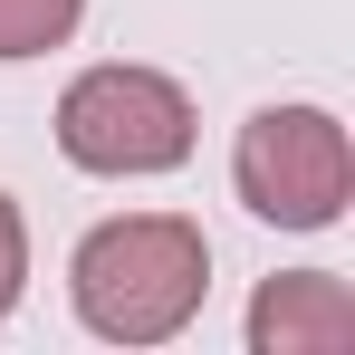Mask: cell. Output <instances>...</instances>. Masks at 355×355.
I'll use <instances>...</instances> for the list:
<instances>
[{"mask_svg":"<svg viewBox=\"0 0 355 355\" xmlns=\"http://www.w3.org/2000/svg\"><path fill=\"white\" fill-rule=\"evenodd\" d=\"M240 202L279 231H336L355 202V144L327 106H259L231 154Z\"/></svg>","mask_w":355,"mask_h":355,"instance_id":"obj_2","label":"cell"},{"mask_svg":"<svg viewBox=\"0 0 355 355\" xmlns=\"http://www.w3.org/2000/svg\"><path fill=\"white\" fill-rule=\"evenodd\" d=\"M250 346L259 355H346L355 346V288L327 269H288L250 297Z\"/></svg>","mask_w":355,"mask_h":355,"instance_id":"obj_4","label":"cell"},{"mask_svg":"<svg viewBox=\"0 0 355 355\" xmlns=\"http://www.w3.org/2000/svg\"><path fill=\"white\" fill-rule=\"evenodd\" d=\"M67 288H77V317L116 346H164L192 327V307L211 288V250L182 211H135V221H106V231L77 240L67 259Z\"/></svg>","mask_w":355,"mask_h":355,"instance_id":"obj_1","label":"cell"},{"mask_svg":"<svg viewBox=\"0 0 355 355\" xmlns=\"http://www.w3.org/2000/svg\"><path fill=\"white\" fill-rule=\"evenodd\" d=\"M58 154L77 173H173L192 154V96L154 67H87L58 96Z\"/></svg>","mask_w":355,"mask_h":355,"instance_id":"obj_3","label":"cell"},{"mask_svg":"<svg viewBox=\"0 0 355 355\" xmlns=\"http://www.w3.org/2000/svg\"><path fill=\"white\" fill-rule=\"evenodd\" d=\"M77 10H87V0H0V58H39V49H58L67 29H77Z\"/></svg>","mask_w":355,"mask_h":355,"instance_id":"obj_5","label":"cell"},{"mask_svg":"<svg viewBox=\"0 0 355 355\" xmlns=\"http://www.w3.org/2000/svg\"><path fill=\"white\" fill-rule=\"evenodd\" d=\"M19 279H29V231H19V202L0 192V317L19 307Z\"/></svg>","mask_w":355,"mask_h":355,"instance_id":"obj_6","label":"cell"}]
</instances>
